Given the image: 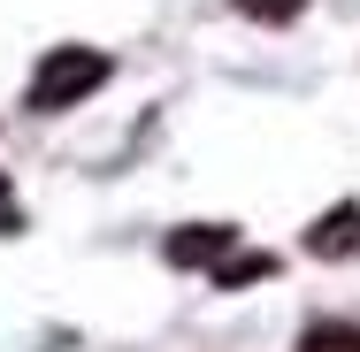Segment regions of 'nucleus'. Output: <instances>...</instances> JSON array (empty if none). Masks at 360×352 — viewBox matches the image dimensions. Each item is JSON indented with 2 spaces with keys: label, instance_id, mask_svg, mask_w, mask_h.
I'll return each instance as SVG.
<instances>
[{
  "label": "nucleus",
  "instance_id": "f257e3e1",
  "mask_svg": "<svg viewBox=\"0 0 360 352\" xmlns=\"http://www.w3.org/2000/svg\"><path fill=\"white\" fill-rule=\"evenodd\" d=\"M100 84H108V54L100 46H54L39 62V77H31V115H62L77 100H92Z\"/></svg>",
  "mask_w": 360,
  "mask_h": 352
},
{
  "label": "nucleus",
  "instance_id": "f03ea898",
  "mask_svg": "<svg viewBox=\"0 0 360 352\" xmlns=\"http://www.w3.org/2000/svg\"><path fill=\"white\" fill-rule=\"evenodd\" d=\"M230 245H238V230H230V222H184V230L161 245V253H169L176 268H215Z\"/></svg>",
  "mask_w": 360,
  "mask_h": 352
},
{
  "label": "nucleus",
  "instance_id": "423d86ee",
  "mask_svg": "<svg viewBox=\"0 0 360 352\" xmlns=\"http://www.w3.org/2000/svg\"><path fill=\"white\" fill-rule=\"evenodd\" d=\"M238 15H253V23H299L307 0H238Z\"/></svg>",
  "mask_w": 360,
  "mask_h": 352
},
{
  "label": "nucleus",
  "instance_id": "20e7f679",
  "mask_svg": "<svg viewBox=\"0 0 360 352\" xmlns=\"http://www.w3.org/2000/svg\"><path fill=\"white\" fill-rule=\"evenodd\" d=\"M253 276H276V253H222L215 261V291H238Z\"/></svg>",
  "mask_w": 360,
  "mask_h": 352
},
{
  "label": "nucleus",
  "instance_id": "0eeeda50",
  "mask_svg": "<svg viewBox=\"0 0 360 352\" xmlns=\"http://www.w3.org/2000/svg\"><path fill=\"white\" fill-rule=\"evenodd\" d=\"M0 230H8V237H15V230H23V214L8 207V176H0Z\"/></svg>",
  "mask_w": 360,
  "mask_h": 352
},
{
  "label": "nucleus",
  "instance_id": "7ed1b4c3",
  "mask_svg": "<svg viewBox=\"0 0 360 352\" xmlns=\"http://www.w3.org/2000/svg\"><path fill=\"white\" fill-rule=\"evenodd\" d=\"M307 253H314V261H353V253H360V207H353V200L330 207L314 230H307Z\"/></svg>",
  "mask_w": 360,
  "mask_h": 352
},
{
  "label": "nucleus",
  "instance_id": "39448f33",
  "mask_svg": "<svg viewBox=\"0 0 360 352\" xmlns=\"http://www.w3.org/2000/svg\"><path fill=\"white\" fill-rule=\"evenodd\" d=\"M299 352H360V330L353 322H307Z\"/></svg>",
  "mask_w": 360,
  "mask_h": 352
}]
</instances>
